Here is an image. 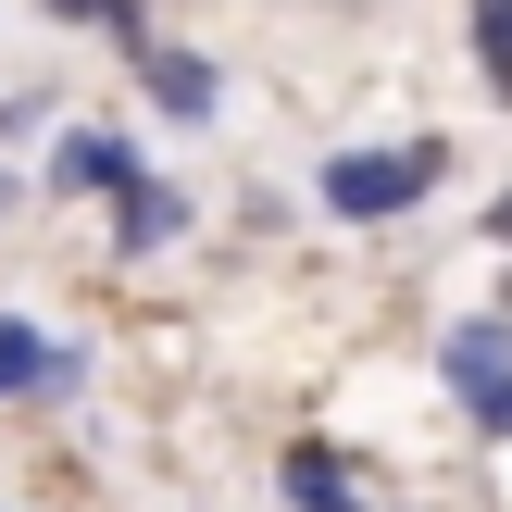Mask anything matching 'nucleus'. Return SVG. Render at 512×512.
Masks as SVG:
<instances>
[{"label":"nucleus","mask_w":512,"mask_h":512,"mask_svg":"<svg viewBox=\"0 0 512 512\" xmlns=\"http://www.w3.org/2000/svg\"><path fill=\"white\" fill-rule=\"evenodd\" d=\"M150 88H163V100H175V113H213V75H200V63H188V50H163V63H150Z\"/></svg>","instance_id":"3"},{"label":"nucleus","mask_w":512,"mask_h":512,"mask_svg":"<svg viewBox=\"0 0 512 512\" xmlns=\"http://www.w3.org/2000/svg\"><path fill=\"white\" fill-rule=\"evenodd\" d=\"M475 25H488V75H500V100H512V0H475Z\"/></svg>","instance_id":"4"},{"label":"nucleus","mask_w":512,"mask_h":512,"mask_svg":"<svg viewBox=\"0 0 512 512\" xmlns=\"http://www.w3.org/2000/svg\"><path fill=\"white\" fill-rule=\"evenodd\" d=\"M288 500H313V512H350V475H338V450H288Z\"/></svg>","instance_id":"2"},{"label":"nucleus","mask_w":512,"mask_h":512,"mask_svg":"<svg viewBox=\"0 0 512 512\" xmlns=\"http://www.w3.org/2000/svg\"><path fill=\"white\" fill-rule=\"evenodd\" d=\"M25 375H38V338H25V325H0V400H13Z\"/></svg>","instance_id":"5"},{"label":"nucleus","mask_w":512,"mask_h":512,"mask_svg":"<svg viewBox=\"0 0 512 512\" xmlns=\"http://www.w3.org/2000/svg\"><path fill=\"white\" fill-rule=\"evenodd\" d=\"M413 188H425V163H338V175H325V200H338V213H400Z\"/></svg>","instance_id":"1"},{"label":"nucleus","mask_w":512,"mask_h":512,"mask_svg":"<svg viewBox=\"0 0 512 512\" xmlns=\"http://www.w3.org/2000/svg\"><path fill=\"white\" fill-rule=\"evenodd\" d=\"M500 238H512V200H500Z\"/></svg>","instance_id":"6"}]
</instances>
